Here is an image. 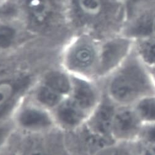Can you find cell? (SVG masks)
<instances>
[{
  "mask_svg": "<svg viewBox=\"0 0 155 155\" xmlns=\"http://www.w3.org/2000/svg\"><path fill=\"white\" fill-rule=\"evenodd\" d=\"M105 93L118 105H134L155 95V85L147 65L134 48L125 61L100 81Z\"/></svg>",
  "mask_w": 155,
  "mask_h": 155,
  "instance_id": "cell-1",
  "label": "cell"
},
{
  "mask_svg": "<svg viewBox=\"0 0 155 155\" xmlns=\"http://www.w3.org/2000/svg\"><path fill=\"white\" fill-rule=\"evenodd\" d=\"M100 41L89 33L77 40L64 55V70L74 77L97 80Z\"/></svg>",
  "mask_w": 155,
  "mask_h": 155,
  "instance_id": "cell-2",
  "label": "cell"
},
{
  "mask_svg": "<svg viewBox=\"0 0 155 155\" xmlns=\"http://www.w3.org/2000/svg\"><path fill=\"white\" fill-rule=\"evenodd\" d=\"M12 115L14 127L25 133H44L57 127L52 111L32 98L22 99L13 111Z\"/></svg>",
  "mask_w": 155,
  "mask_h": 155,
  "instance_id": "cell-3",
  "label": "cell"
},
{
  "mask_svg": "<svg viewBox=\"0 0 155 155\" xmlns=\"http://www.w3.org/2000/svg\"><path fill=\"white\" fill-rule=\"evenodd\" d=\"M135 41L121 33L100 41L97 79L104 80L117 68L134 48Z\"/></svg>",
  "mask_w": 155,
  "mask_h": 155,
  "instance_id": "cell-4",
  "label": "cell"
},
{
  "mask_svg": "<svg viewBox=\"0 0 155 155\" xmlns=\"http://www.w3.org/2000/svg\"><path fill=\"white\" fill-rule=\"evenodd\" d=\"M155 2L140 7L127 14L121 34L136 41L154 38Z\"/></svg>",
  "mask_w": 155,
  "mask_h": 155,
  "instance_id": "cell-5",
  "label": "cell"
},
{
  "mask_svg": "<svg viewBox=\"0 0 155 155\" xmlns=\"http://www.w3.org/2000/svg\"><path fill=\"white\" fill-rule=\"evenodd\" d=\"M143 123L134 105H118L111 129L114 142L139 141Z\"/></svg>",
  "mask_w": 155,
  "mask_h": 155,
  "instance_id": "cell-6",
  "label": "cell"
},
{
  "mask_svg": "<svg viewBox=\"0 0 155 155\" xmlns=\"http://www.w3.org/2000/svg\"><path fill=\"white\" fill-rule=\"evenodd\" d=\"M116 105L104 90L102 97L82 127L89 134L100 138L113 141L111 129Z\"/></svg>",
  "mask_w": 155,
  "mask_h": 155,
  "instance_id": "cell-7",
  "label": "cell"
},
{
  "mask_svg": "<svg viewBox=\"0 0 155 155\" xmlns=\"http://www.w3.org/2000/svg\"><path fill=\"white\" fill-rule=\"evenodd\" d=\"M28 76L0 80V120L14 110L31 83Z\"/></svg>",
  "mask_w": 155,
  "mask_h": 155,
  "instance_id": "cell-8",
  "label": "cell"
},
{
  "mask_svg": "<svg viewBox=\"0 0 155 155\" xmlns=\"http://www.w3.org/2000/svg\"><path fill=\"white\" fill-rule=\"evenodd\" d=\"M141 150L142 143L139 141L114 142L95 155H140Z\"/></svg>",
  "mask_w": 155,
  "mask_h": 155,
  "instance_id": "cell-9",
  "label": "cell"
},
{
  "mask_svg": "<svg viewBox=\"0 0 155 155\" xmlns=\"http://www.w3.org/2000/svg\"><path fill=\"white\" fill-rule=\"evenodd\" d=\"M27 10L38 23L47 21L52 12L51 0H25Z\"/></svg>",
  "mask_w": 155,
  "mask_h": 155,
  "instance_id": "cell-10",
  "label": "cell"
},
{
  "mask_svg": "<svg viewBox=\"0 0 155 155\" xmlns=\"http://www.w3.org/2000/svg\"><path fill=\"white\" fill-rule=\"evenodd\" d=\"M134 48L147 66H155V39H146L135 41Z\"/></svg>",
  "mask_w": 155,
  "mask_h": 155,
  "instance_id": "cell-11",
  "label": "cell"
},
{
  "mask_svg": "<svg viewBox=\"0 0 155 155\" xmlns=\"http://www.w3.org/2000/svg\"><path fill=\"white\" fill-rule=\"evenodd\" d=\"M134 107L143 123H155V95L146 97Z\"/></svg>",
  "mask_w": 155,
  "mask_h": 155,
  "instance_id": "cell-12",
  "label": "cell"
},
{
  "mask_svg": "<svg viewBox=\"0 0 155 155\" xmlns=\"http://www.w3.org/2000/svg\"><path fill=\"white\" fill-rule=\"evenodd\" d=\"M17 31L10 25L0 24V49H9L14 44Z\"/></svg>",
  "mask_w": 155,
  "mask_h": 155,
  "instance_id": "cell-13",
  "label": "cell"
},
{
  "mask_svg": "<svg viewBox=\"0 0 155 155\" xmlns=\"http://www.w3.org/2000/svg\"><path fill=\"white\" fill-rule=\"evenodd\" d=\"M139 141L143 145L155 146V123H143Z\"/></svg>",
  "mask_w": 155,
  "mask_h": 155,
  "instance_id": "cell-14",
  "label": "cell"
},
{
  "mask_svg": "<svg viewBox=\"0 0 155 155\" xmlns=\"http://www.w3.org/2000/svg\"><path fill=\"white\" fill-rule=\"evenodd\" d=\"M14 127L13 123L1 121L0 120V150L9 139Z\"/></svg>",
  "mask_w": 155,
  "mask_h": 155,
  "instance_id": "cell-15",
  "label": "cell"
},
{
  "mask_svg": "<svg viewBox=\"0 0 155 155\" xmlns=\"http://www.w3.org/2000/svg\"><path fill=\"white\" fill-rule=\"evenodd\" d=\"M126 8L127 14L140 7L155 2V0H122Z\"/></svg>",
  "mask_w": 155,
  "mask_h": 155,
  "instance_id": "cell-16",
  "label": "cell"
},
{
  "mask_svg": "<svg viewBox=\"0 0 155 155\" xmlns=\"http://www.w3.org/2000/svg\"><path fill=\"white\" fill-rule=\"evenodd\" d=\"M140 155H155V146L142 144Z\"/></svg>",
  "mask_w": 155,
  "mask_h": 155,
  "instance_id": "cell-17",
  "label": "cell"
},
{
  "mask_svg": "<svg viewBox=\"0 0 155 155\" xmlns=\"http://www.w3.org/2000/svg\"><path fill=\"white\" fill-rule=\"evenodd\" d=\"M148 67L149 72L150 73V75L151 76V78L154 82V84L155 85V66H153V67Z\"/></svg>",
  "mask_w": 155,
  "mask_h": 155,
  "instance_id": "cell-18",
  "label": "cell"
},
{
  "mask_svg": "<svg viewBox=\"0 0 155 155\" xmlns=\"http://www.w3.org/2000/svg\"><path fill=\"white\" fill-rule=\"evenodd\" d=\"M46 155H48V154H46Z\"/></svg>",
  "mask_w": 155,
  "mask_h": 155,
  "instance_id": "cell-19",
  "label": "cell"
}]
</instances>
